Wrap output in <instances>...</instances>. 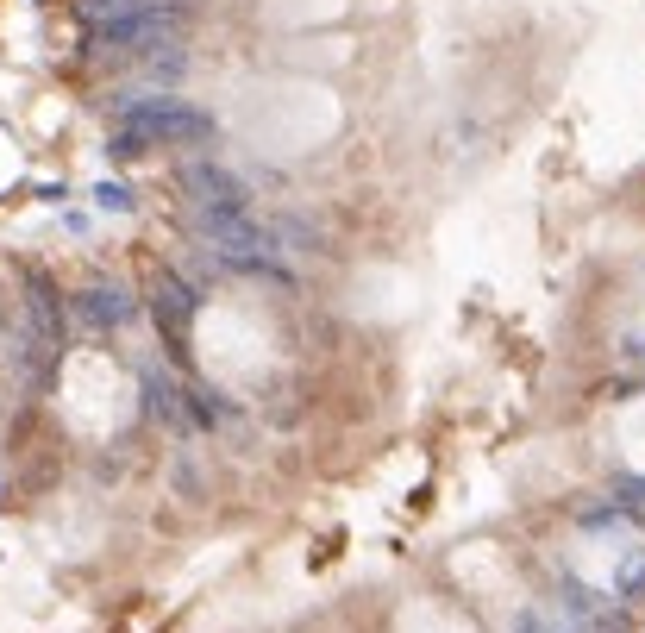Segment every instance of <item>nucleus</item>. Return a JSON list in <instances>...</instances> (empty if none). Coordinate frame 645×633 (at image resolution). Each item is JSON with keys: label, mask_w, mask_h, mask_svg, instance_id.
Returning a JSON list of instances; mask_svg holds the SVG:
<instances>
[{"label": "nucleus", "mask_w": 645, "mask_h": 633, "mask_svg": "<svg viewBox=\"0 0 645 633\" xmlns=\"http://www.w3.org/2000/svg\"><path fill=\"white\" fill-rule=\"evenodd\" d=\"M76 320L94 326V333H107V326H126V320H132V301L119 295V289H107V283H94V289L76 301Z\"/></svg>", "instance_id": "obj_2"}, {"label": "nucleus", "mask_w": 645, "mask_h": 633, "mask_svg": "<svg viewBox=\"0 0 645 633\" xmlns=\"http://www.w3.org/2000/svg\"><path fill=\"white\" fill-rule=\"evenodd\" d=\"M188 320H195V289H188L176 270H163V276H157V326L182 333Z\"/></svg>", "instance_id": "obj_3"}, {"label": "nucleus", "mask_w": 645, "mask_h": 633, "mask_svg": "<svg viewBox=\"0 0 645 633\" xmlns=\"http://www.w3.org/2000/svg\"><path fill=\"white\" fill-rule=\"evenodd\" d=\"M94 201H101V207H113V214H126V207H132V195L119 189V182H101V189H94Z\"/></svg>", "instance_id": "obj_4"}, {"label": "nucleus", "mask_w": 645, "mask_h": 633, "mask_svg": "<svg viewBox=\"0 0 645 633\" xmlns=\"http://www.w3.org/2000/svg\"><path fill=\"white\" fill-rule=\"evenodd\" d=\"M113 126H126V132H138L145 138V151H188V145H207L213 138V120L207 113H195L188 101H163V95H151V101H119L113 107Z\"/></svg>", "instance_id": "obj_1"}]
</instances>
